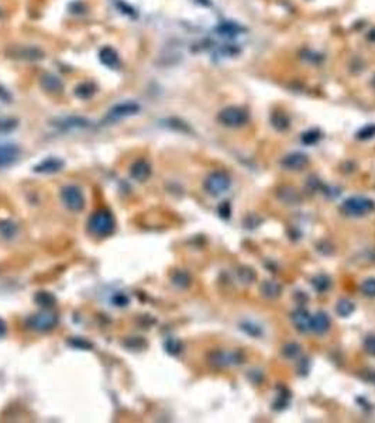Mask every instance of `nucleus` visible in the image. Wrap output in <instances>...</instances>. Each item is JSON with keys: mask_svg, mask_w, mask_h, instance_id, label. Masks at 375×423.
Listing matches in <instances>:
<instances>
[{"mask_svg": "<svg viewBox=\"0 0 375 423\" xmlns=\"http://www.w3.org/2000/svg\"><path fill=\"white\" fill-rule=\"evenodd\" d=\"M330 329V319L327 313L325 312H318L315 316H312V323H310V330L316 334H325Z\"/></svg>", "mask_w": 375, "mask_h": 423, "instance_id": "obj_15", "label": "nucleus"}, {"mask_svg": "<svg viewBox=\"0 0 375 423\" xmlns=\"http://www.w3.org/2000/svg\"><path fill=\"white\" fill-rule=\"evenodd\" d=\"M181 343L178 342V340H170L168 343H167V351L168 353H171V354H178L179 351H181Z\"/></svg>", "mask_w": 375, "mask_h": 423, "instance_id": "obj_35", "label": "nucleus"}, {"mask_svg": "<svg viewBox=\"0 0 375 423\" xmlns=\"http://www.w3.org/2000/svg\"><path fill=\"white\" fill-rule=\"evenodd\" d=\"M354 309H355L354 303H352L350 299H346V298L340 299V300L337 302V305H336V312H337V315L341 316V318H349L352 312H354Z\"/></svg>", "mask_w": 375, "mask_h": 423, "instance_id": "obj_21", "label": "nucleus"}, {"mask_svg": "<svg viewBox=\"0 0 375 423\" xmlns=\"http://www.w3.org/2000/svg\"><path fill=\"white\" fill-rule=\"evenodd\" d=\"M240 329L244 333H247L251 337H260L262 334L261 327L257 326V324H254V323H251V322H243V323L240 324Z\"/></svg>", "mask_w": 375, "mask_h": 423, "instance_id": "obj_24", "label": "nucleus"}, {"mask_svg": "<svg viewBox=\"0 0 375 423\" xmlns=\"http://www.w3.org/2000/svg\"><path fill=\"white\" fill-rule=\"evenodd\" d=\"M140 112V104L134 100H125V102H120L117 104H114L113 107L109 110L107 113V119L109 120H122L125 117L137 115Z\"/></svg>", "mask_w": 375, "mask_h": 423, "instance_id": "obj_8", "label": "nucleus"}, {"mask_svg": "<svg viewBox=\"0 0 375 423\" xmlns=\"http://www.w3.org/2000/svg\"><path fill=\"white\" fill-rule=\"evenodd\" d=\"M364 348L368 354L375 355V336L371 334V336H367L365 340H364Z\"/></svg>", "mask_w": 375, "mask_h": 423, "instance_id": "obj_33", "label": "nucleus"}, {"mask_svg": "<svg viewBox=\"0 0 375 423\" xmlns=\"http://www.w3.org/2000/svg\"><path fill=\"white\" fill-rule=\"evenodd\" d=\"M375 136V126L374 124H370V126H365L364 128H361L358 133H357V138L360 140H370Z\"/></svg>", "mask_w": 375, "mask_h": 423, "instance_id": "obj_31", "label": "nucleus"}, {"mask_svg": "<svg viewBox=\"0 0 375 423\" xmlns=\"http://www.w3.org/2000/svg\"><path fill=\"white\" fill-rule=\"evenodd\" d=\"M292 322L295 324V327L300 333L310 332V323H312V316L307 312L306 309L298 308L296 310L292 312Z\"/></svg>", "mask_w": 375, "mask_h": 423, "instance_id": "obj_11", "label": "nucleus"}, {"mask_svg": "<svg viewBox=\"0 0 375 423\" xmlns=\"http://www.w3.org/2000/svg\"><path fill=\"white\" fill-rule=\"evenodd\" d=\"M236 25H233V24H223L220 28H219V31L222 33V35H234L236 34Z\"/></svg>", "mask_w": 375, "mask_h": 423, "instance_id": "obj_37", "label": "nucleus"}, {"mask_svg": "<svg viewBox=\"0 0 375 423\" xmlns=\"http://www.w3.org/2000/svg\"><path fill=\"white\" fill-rule=\"evenodd\" d=\"M93 93H95V86H93L92 83H82V85H79V86L75 89V95H76L78 98H82V99L91 98Z\"/></svg>", "mask_w": 375, "mask_h": 423, "instance_id": "obj_28", "label": "nucleus"}, {"mask_svg": "<svg viewBox=\"0 0 375 423\" xmlns=\"http://www.w3.org/2000/svg\"><path fill=\"white\" fill-rule=\"evenodd\" d=\"M41 86H43L47 92H50V93H58V92L62 91V88H64L61 79H59L58 76H55V75H52V74H46V75L43 76Z\"/></svg>", "mask_w": 375, "mask_h": 423, "instance_id": "obj_17", "label": "nucleus"}, {"mask_svg": "<svg viewBox=\"0 0 375 423\" xmlns=\"http://www.w3.org/2000/svg\"><path fill=\"white\" fill-rule=\"evenodd\" d=\"M58 324V316L52 312H40L35 313L34 316H30L27 319V326L38 333H48L55 329Z\"/></svg>", "mask_w": 375, "mask_h": 423, "instance_id": "obj_5", "label": "nucleus"}, {"mask_svg": "<svg viewBox=\"0 0 375 423\" xmlns=\"http://www.w3.org/2000/svg\"><path fill=\"white\" fill-rule=\"evenodd\" d=\"M20 149L14 144H0V168L9 167L19 158Z\"/></svg>", "mask_w": 375, "mask_h": 423, "instance_id": "obj_12", "label": "nucleus"}, {"mask_svg": "<svg viewBox=\"0 0 375 423\" xmlns=\"http://www.w3.org/2000/svg\"><path fill=\"white\" fill-rule=\"evenodd\" d=\"M209 360L216 367L239 366L243 363L244 355L241 351H213L209 355Z\"/></svg>", "mask_w": 375, "mask_h": 423, "instance_id": "obj_7", "label": "nucleus"}, {"mask_svg": "<svg viewBox=\"0 0 375 423\" xmlns=\"http://www.w3.org/2000/svg\"><path fill=\"white\" fill-rule=\"evenodd\" d=\"M312 286H313V289H315L316 292L323 294V292L329 291V288L331 286V279H330V276H327V275L319 274L312 278Z\"/></svg>", "mask_w": 375, "mask_h": 423, "instance_id": "obj_19", "label": "nucleus"}, {"mask_svg": "<svg viewBox=\"0 0 375 423\" xmlns=\"http://www.w3.org/2000/svg\"><path fill=\"white\" fill-rule=\"evenodd\" d=\"M217 120L226 127H240L249 122V113L237 106H228L217 115Z\"/></svg>", "mask_w": 375, "mask_h": 423, "instance_id": "obj_6", "label": "nucleus"}, {"mask_svg": "<svg viewBox=\"0 0 375 423\" xmlns=\"http://www.w3.org/2000/svg\"><path fill=\"white\" fill-rule=\"evenodd\" d=\"M307 162H309L307 155L302 154V152H292V154H288L286 157L282 158L281 165L288 171H300L302 168L306 167Z\"/></svg>", "mask_w": 375, "mask_h": 423, "instance_id": "obj_9", "label": "nucleus"}, {"mask_svg": "<svg viewBox=\"0 0 375 423\" xmlns=\"http://www.w3.org/2000/svg\"><path fill=\"white\" fill-rule=\"evenodd\" d=\"M237 276L243 284H250L257 278V274L250 267H240L239 271H237Z\"/></svg>", "mask_w": 375, "mask_h": 423, "instance_id": "obj_22", "label": "nucleus"}, {"mask_svg": "<svg viewBox=\"0 0 375 423\" xmlns=\"http://www.w3.org/2000/svg\"><path fill=\"white\" fill-rule=\"evenodd\" d=\"M278 198L286 202V203H299L300 202V195L298 194V191H295L291 186H285L279 192H278Z\"/></svg>", "mask_w": 375, "mask_h": 423, "instance_id": "obj_20", "label": "nucleus"}, {"mask_svg": "<svg viewBox=\"0 0 375 423\" xmlns=\"http://www.w3.org/2000/svg\"><path fill=\"white\" fill-rule=\"evenodd\" d=\"M172 281H174L175 285H178L179 288H188L189 284H191V278L185 271H176L175 274L172 275Z\"/></svg>", "mask_w": 375, "mask_h": 423, "instance_id": "obj_27", "label": "nucleus"}, {"mask_svg": "<svg viewBox=\"0 0 375 423\" xmlns=\"http://www.w3.org/2000/svg\"><path fill=\"white\" fill-rule=\"evenodd\" d=\"M217 212H219L220 218L228 219L230 218V213H231V207H230V203H228V202H223L222 205L219 206Z\"/></svg>", "mask_w": 375, "mask_h": 423, "instance_id": "obj_36", "label": "nucleus"}, {"mask_svg": "<svg viewBox=\"0 0 375 423\" xmlns=\"http://www.w3.org/2000/svg\"><path fill=\"white\" fill-rule=\"evenodd\" d=\"M61 199H62V203L65 205L67 209H69L71 212H80L83 210L85 207V195L82 192L79 186L76 185H67L62 188L61 191Z\"/></svg>", "mask_w": 375, "mask_h": 423, "instance_id": "obj_4", "label": "nucleus"}, {"mask_svg": "<svg viewBox=\"0 0 375 423\" xmlns=\"http://www.w3.org/2000/svg\"><path fill=\"white\" fill-rule=\"evenodd\" d=\"M16 231H17V227L13 224L12 222H9V220L0 222V234L4 239H12L13 236L16 234Z\"/></svg>", "mask_w": 375, "mask_h": 423, "instance_id": "obj_25", "label": "nucleus"}, {"mask_svg": "<svg viewBox=\"0 0 375 423\" xmlns=\"http://www.w3.org/2000/svg\"><path fill=\"white\" fill-rule=\"evenodd\" d=\"M116 222L112 212L107 209H99L88 220V231L96 237H109L113 234Z\"/></svg>", "mask_w": 375, "mask_h": 423, "instance_id": "obj_1", "label": "nucleus"}, {"mask_svg": "<svg viewBox=\"0 0 375 423\" xmlns=\"http://www.w3.org/2000/svg\"><path fill=\"white\" fill-rule=\"evenodd\" d=\"M361 291L365 297L375 298V278H368L365 279L361 285Z\"/></svg>", "mask_w": 375, "mask_h": 423, "instance_id": "obj_30", "label": "nucleus"}, {"mask_svg": "<svg viewBox=\"0 0 375 423\" xmlns=\"http://www.w3.org/2000/svg\"><path fill=\"white\" fill-rule=\"evenodd\" d=\"M375 202L367 196H351L346 199L340 206L341 213L347 218H361L374 212Z\"/></svg>", "mask_w": 375, "mask_h": 423, "instance_id": "obj_2", "label": "nucleus"}, {"mask_svg": "<svg viewBox=\"0 0 375 423\" xmlns=\"http://www.w3.org/2000/svg\"><path fill=\"white\" fill-rule=\"evenodd\" d=\"M130 175L138 182H144L151 176V165L146 160L136 161L130 168Z\"/></svg>", "mask_w": 375, "mask_h": 423, "instance_id": "obj_13", "label": "nucleus"}, {"mask_svg": "<svg viewBox=\"0 0 375 423\" xmlns=\"http://www.w3.org/2000/svg\"><path fill=\"white\" fill-rule=\"evenodd\" d=\"M65 162L61 160V158H57V157H48L46 160L40 161L37 165L34 167V171L37 174H55V172H59L62 168H64Z\"/></svg>", "mask_w": 375, "mask_h": 423, "instance_id": "obj_10", "label": "nucleus"}, {"mask_svg": "<svg viewBox=\"0 0 375 423\" xmlns=\"http://www.w3.org/2000/svg\"><path fill=\"white\" fill-rule=\"evenodd\" d=\"M319 140H320V131H318V130H309L306 133H303V136H302V143L306 146H312V144L318 143Z\"/></svg>", "mask_w": 375, "mask_h": 423, "instance_id": "obj_29", "label": "nucleus"}, {"mask_svg": "<svg viewBox=\"0 0 375 423\" xmlns=\"http://www.w3.org/2000/svg\"><path fill=\"white\" fill-rule=\"evenodd\" d=\"M6 332H7V327H6V323L0 319V339L1 337H4V334H6Z\"/></svg>", "mask_w": 375, "mask_h": 423, "instance_id": "obj_38", "label": "nucleus"}, {"mask_svg": "<svg viewBox=\"0 0 375 423\" xmlns=\"http://www.w3.org/2000/svg\"><path fill=\"white\" fill-rule=\"evenodd\" d=\"M260 291H261V294L265 298H268V299H275V298H278L279 295H281V292H282V286L279 285L278 282H275V281H265V282H262Z\"/></svg>", "mask_w": 375, "mask_h": 423, "instance_id": "obj_18", "label": "nucleus"}, {"mask_svg": "<svg viewBox=\"0 0 375 423\" xmlns=\"http://www.w3.org/2000/svg\"><path fill=\"white\" fill-rule=\"evenodd\" d=\"M374 86H375V78H374Z\"/></svg>", "mask_w": 375, "mask_h": 423, "instance_id": "obj_39", "label": "nucleus"}, {"mask_svg": "<svg viewBox=\"0 0 375 423\" xmlns=\"http://www.w3.org/2000/svg\"><path fill=\"white\" fill-rule=\"evenodd\" d=\"M231 185V179L228 176L227 172L225 171H213L210 172L206 178L203 188L209 195L212 196H219L225 194Z\"/></svg>", "mask_w": 375, "mask_h": 423, "instance_id": "obj_3", "label": "nucleus"}, {"mask_svg": "<svg viewBox=\"0 0 375 423\" xmlns=\"http://www.w3.org/2000/svg\"><path fill=\"white\" fill-rule=\"evenodd\" d=\"M35 300L41 305V306H51L52 303H54V298L51 297L50 294H47V292H41V294H38L37 297H35Z\"/></svg>", "mask_w": 375, "mask_h": 423, "instance_id": "obj_32", "label": "nucleus"}, {"mask_svg": "<svg viewBox=\"0 0 375 423\" xmlns=\"http://www.w3.org/2000/svg\"><path fill=\"white\" fill-rule=\"evenodd\" d=\"M271 122H273V126L276 128V130H286L289 127V119L285 113H274L273 117H271Z\"/></svg>", "mask_w": 375, "mask_h": 423, "instance_id": "obj_23", "label": "nucleus"}, {"mask_svg": "<svg viewBox=\"0 0 375 423\" xmlns=\"http://www.w3.org/2000/svg\"><path fill=\"white\" fill-rule=\"evenodd\" d=\"M299 354H300V346L298 343H288L282 347V355L289 360H294Z\"/></svg>", "mask_w": 375, "mask_h": 423, "instance_id": "obj_26", "label": "nucleus"}, {"mask_svg": "<svg viewBox=\"0 0 375 423\" xmlns=\"http://www.w3.org/2000/svg\"><path fill=\"white\" fill-rule=\"evenodd\" d=\"M99 58H100V62L107 68H117L120 65V59H119L117 52L110 47L102 48V51L99 52Z\"/></svg>", "mask_w": 375, "mask_h": 423, "instance_id": "obj_16", "label": "nucleus"}, {"mask_svg": "<svg viewBox=\"0 0 375 423\" xmlns=\"http://www.w3.org/2000/svg\"><path fill=\"white\" fill-rule=\"evenodd\" d=\"M55 126L62 128V130H71V128H85L89 126V122L83 117H76V116H69V117H62L55 120Z\"/></svg>", "mask_w": 375, "mask_h": 423, "instance_id": "obj_14", "label": "nucleus"}, {"mask_svg": "<svg viewBox=\"0 0 375 423\" xmlns=\"http://www.w3.org/2000/svg\"><path fill=\"white\" fill-rule=\"evenodd\" d=\"M260 223H261V219L258 218V216H255V215H249L247 219L244 220V226H246L247 229H254V227H257Z\"/></svg>", "mask_w": 375, "mask_h": 423, "instance_id": "obj_34", "label": "nucleus"}]
</instances>
